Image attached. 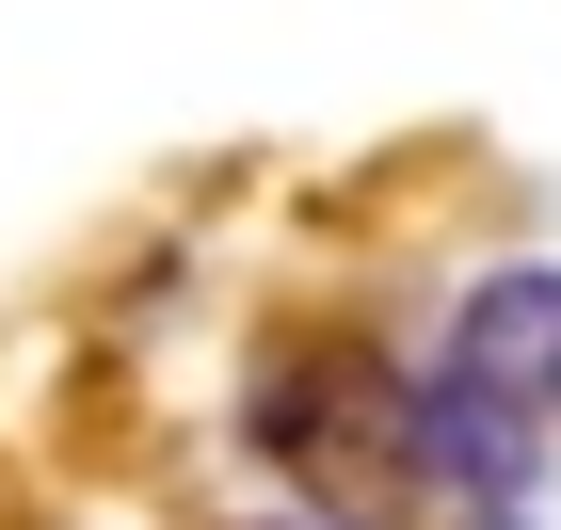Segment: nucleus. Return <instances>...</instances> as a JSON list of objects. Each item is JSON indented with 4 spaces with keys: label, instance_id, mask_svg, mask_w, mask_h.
<instances>
[{
    "label": "nucleus",
    "instance_id": "1",
    "mask_svg": "<svg viewBox=\"0 0 561 530\" xmlns=\"http://www.w3.org/2000/svg\"><path fill=\"white\" fill-rule=\"evenodd\" d=\"M401 370L386 353H353V338H305L257 370V450L305 483V515L321 498H401Z\"/></svg>",
    "mask_w": 561,
    "mask_h": 530
},
{
    "label": "nucleus",
    "instance_id": "2",
    "mask_svg": "<svg viewBox=\"0 0 561 530\" xmlns=\"http://www.w3.org/2000/svg\"><path fill=\"white\" fill-rule=\"evenodd\" d=\"M401 483L449 498V515H481V530H514V498L546 483V418H514V402L417 370V402H401Z\"/></svg>",
    "mask_w": 561,
    "mask_h": 530
},
{
    "label": "nucleus",
    "instance_id": "3",
    "mask_svg": "<svg viewBox=\"0 0 561 530\" xmlns=\"http://www.w3.org/2000/svg\"><path fill=\"white\" fill-rule=\"evenodd\" d=\"M433 370L481 402H514V418H546L561 435V258H497L449 306V338H433Z\"/></svg>",
    "mask_w": 561,
    "mask_h": 530
},
{
    "label": "nucleus",
    "instance_id": "4",
    "mask_svg": "<svg viewBox=\"0 0 561 530\" xmlns=\"http://www.w3.org/2000/svg\"><path fill=\"white\" fill-rule=\"evenodd\" d=\"M273 530H353V515H273Z\"/></svg>",
    "mask_w": 561,
    "mask_h": 530
}]
</instances>
